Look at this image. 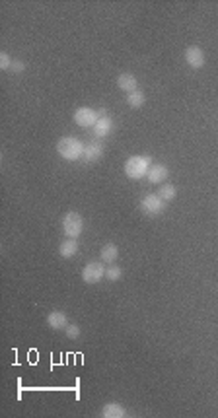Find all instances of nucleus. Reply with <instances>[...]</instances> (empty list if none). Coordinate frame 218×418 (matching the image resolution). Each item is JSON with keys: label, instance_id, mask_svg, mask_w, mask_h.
I'll list each match as a JSON object with an SVG mask.
<instances>
[{"label": "nucleus", "instance_id": "obj_1", "mask_svg": "<svg viewBox=\"0 0 218 418\" xmlns=\"http://www.w3.org/2000/svg\"><path fill=\"white\" fill-rule=\"evenodd\" d=\"M84 144L80 142V138L76 136H63L59 142H57V154L67 160V162H76L84 156Z\"/></svg>", "mask_w": 218, "mask_h": 418}, {"label": "nucleus", "instance_id": "obj_2", "mask_svg": "<svg viewBox=\"0 0 218 418\" xmlns=\"http://www.w3.org/2000/svg\"><path fill=\"white\" fill-rule=\"evenodd\" d=\"M152 160L148 156H131L127 162H125V173L129 179H142L148 173Z\"/></svg>", "mask_w": 218, "mask_h": 418}, {"label": "nucleus", "instance_id": "obj_3", "mask_svg": "<svg viewBox=\"0 0 218 418\" xmlns=\"http://www.w3.org/2000/svg\"><path fill=\"white\" fill-rule=\"evenodd\" d=\"M82 229H84V218L78 212H74V210L67 212L65 218H63V231H65V235L76 240L82 233Z\"/></svg>", "mask_w": 218, "mask_h": 418}, {"label": "nucleus", "instance_id": "obj_4", "mask_svg": "<svg viewBox=\"0 0 218 418\" xmlns=\"http://www.w3.org/2000/svg\"><path fill=\"white\" fill-rule=\"evenodd\" d=\"M105 267L99 261H92L82 269V280L86 284H97L103 276H105Z\"/></svg>", "mask_w": 218, "mask_h": 418}, {"label": "nucleus", "instance_id": "obj_5", "mask_svg": "<svg viewBox=\"0 0 218 418\" xmlns=\"http://www.w3.org/2000/svg\"><path fill=\"white\" fill-rule=\"evenodd\" d=\"M99 119L97 111L92 107H78L74 111V123L82 127V129H90V127H95V123Z\"/></svg>", "mask_w": 218, "mask_h": 418}, {"label": "nucleus", "instance_id": "obj_6", "mask_svg": "<svg viewBox=\"0 0 218 418\" xmlns=\"http://www.w3.org/2000/svg\"><path fill=\"white\" fill-rule=\"evenodd\" d=\"M140 206H142V210H144L146 214L158 216L166 210V201H162L158 195H146V197L142 199V204H140Z\"/></svg>", "mask_w": 218, "mask_h": 418}, {"label": "nucleus", "instance_id": "obj_7", "mask_svg": "<svg viewBox=\"0 0 218 418\" xmlns=\"http://www.w3.org/2000/svg\"><path fill=\"white\" fill-rule=\"evenodd\" d=\"M185 63H187V65L193 68V70H199V68H203L204 63H206L204 51L201 49V47H197V45H193V47H187V49H185Z\"/></svg>", "mask_w": 218, "mask_h": 418}, {"label": "nucleus", "instance_id": "obj_8", "mask_svg": "<svg viewBox=\"0 0 218 418\" xmlns=\"http://www.w3.org/2000/svg\"><path fill=\"white\" fill-rule=\"evenodd\" d=\"M168 177H170V169H168V165H164V163H152L148 169V173H146V179H148L150 183H154V185L164 183Z\"/></svg>", "mask_w": 218, "mask_h": 418}, {"label": "nucleus", "instance_id": "obj_9", "mask_svg": "<svg viewBox=\"0 0 218 418\" xmlns=\"http://www.w3.org/2000/svg\"><path fill=\"white\" fill-rule=\"evenodd\" d=\"M117 86H119V90L131 94V92H136V90H138V88H136V86H138V80H136L135 74L123 72V74H119V78H117Z\"/></svg>", "mask_w": 218, "mask_h": 418}, {"label": "nucleus", "instance_id": "obj_10", "mask_svg": "<svg viewBox=\"0 0 218 418\" xmlns=\"http://www.w3.org/2000/svg\"><path fill=\"white\" fill-rule=\"evenodd\" d=\"M103 156V144H99V142H90L86 148H84V162L92 163V162H97L99 158Z\"/></svg>", "mask_w": 218, "mask_h": 418}, {"label": "nucleus", "instance_id": "obj_11", "mask_svg": "<svg viewBox=\"0 0 218 418\" xmlns=\"http://www.w3.org/2000/svg\"><path fill=\"white\" fill-rule=\"evenodd\" d=\"M47 325L54 329V331H61V329H67L68 327V319L63 311H51L47 315Z\"/></svg>", "mask_w": 218, "mask_h": 418}, {"label": "nucleus", "instance_id": "obj_12", "mask_svg": "<svg viewBox=\"0 0 218 418\" xmlns=\"http://www.w3.org/2000/svg\"><path fill=\"white\" fill-rule=\"evenodd\" d=\"M101 416L103 418H125L127 416V410L125 406L119 403H107V405L101 408Z\"/></svg>", "mask_w": 218, "mask_h": 418}, {"label": "nucleus", "instance_id": "obj_13", "mask_svg": "<svg viewBox=\"0 0 218 418\" xmlns=\"http://www.w3.org/2000/svg\"><path fill=\"white\" fill-rule=\"evenodd\" d=\"M59 253H61V257H65V259L74 257L76 253H78V242H76V240H72V237H68V240H65V242H61V245H59Z\"/></svg>", "mask_w": 218, "mask_h": 418}, {"label": "nucleus", "instance_id": "obj_14", "mask_svg": "<svg viewBox=\"0 0 218 418\" xmlns=\"http://www.w3.org/2000/svg\"><path fill=\"white\" fill-rule=\"evenodd\" d=\"M111 131H113V121H111L109 117H99L94 127V135L97 136V138H103V136H107Z\"/></svg>", "mask_w": 218, "mask_h": 418}, {"label": "nucleus", "instance_id": "obj_15", "mask_svg": "<svg viewBox=\"0 0 218 418\" xmlns=\"http://www.w3.org/2000/svg\"><path fill=\"white\" fill-rule=\"evenodd\" d=\"M99 257H101L103 263H115L117 257H119V247L115 243H105L99 251Z\"/></svg>", "mask_w": 218, "mask_h": 418}, {"label": "nucleus", "instance_id": "obj_16", "mask_svg": "<svg viewBox=\"0 0 218 418\" xmlns=\"http://www.w3.org/2000/svg\"><path fill=\"white\" fill-rule=\"evenodd\" d=\"M146 103V95H144V92H140V90H136V92H131V94L127 95V105L133 109H138L142 107Z\"/></svg>", "mask_w": 218, "mask_h": 418}, {"label": "nucleus", "instance_id": "obj_17", "mask_svg": "<svg viewBox=\"0 0 218 418\" xmlns=\"http://www.w3.org/2000/svg\"><path fill=\"white\" fill-rule=\"evenodd\" d=\"M158 197L162 199V201H166V203H170V201H174L177 197V189L176 185H170V183H164L162 187H160V191H158Z\"/></svg>", "mask_w": 218, "mask_h": 418}, {"label": "nucleus", "instance_id": "obj_18", "mask_svg": "<svg viewBox=\"0 0 218 418\" xmlns=\"http://www.w3.org/2000/svg\"><path fill=\"white\" fill-rule=\"evenodd\" d=\"M121 276H123V269L121 267H117V265H111V267L105 270V278H107L109 282H117Z\"/></svg>", "mask_w": 218, "mask_h": 418}, {"label": "nucleus", "instance_id": "obj_19", "mask_svg": "<svg viewBox=\"0 0 218 418\" xmlns=\"http://www.w3.org/2000/svg\"><path fill=\"white\" fill-rule=\"evenodd\" d=\"M65 335H67L70 340H76V338L80 337V327H78V325H68L67 329H65Z\"/></svg>", "mask_w": 218, "mask_h": 418}, {"label": "nucleus", "instance_id": "obj_20", "mask_svg": "<svg viewBox=\"0 0 218 418\" xmlns=\"http://www.w3.org/2000/svg\"><path fill=\"white\" fill-rule=\"evenodd\" d=\"M12 58H10V54L6 53V51H2V53H0V68H2V70H10V68H12Z\"/></svg>", "mask_w": 218, "mask_h": 418}, {"label": "nucleus", "instance_id": "obj_21", "mask_svg": "<svg viewBox=\"0 0 218 418\" xmlns=\"http://www.w3.org/2000/svg\"><path fill=\"white\" fill-rule=\"evenodd\" d=\"M10 70H12V72H18V74H20V72H24V70H26V65H24L22 61H14V63H12V68H10Z\"/></svg>", "mask_w": 218, "mask_h": 418}, {"label": "nucleus", "instance_id": "obj_22", "mask_svg": "<svg viewBox=\"0 0 218 418\" xmlns=\"http://www.w3.org/2000/svg\"><path fill=\"white\" fill-rule=\"evenodd\" d=\"M97 115H99V117H107V111H105V109H99Z\"/></svg>", "mask_w": 218, "mask_h": 418}]
</instances>
